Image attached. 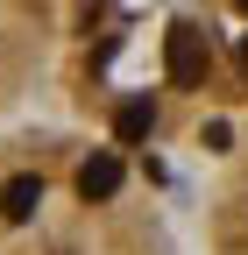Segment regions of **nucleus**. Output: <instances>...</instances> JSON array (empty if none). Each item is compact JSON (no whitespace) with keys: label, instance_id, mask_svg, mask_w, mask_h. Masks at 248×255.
<instances>
[{"label":"nucleus","instance_id":"nucleus-3","mask_svg":"<svg viewBox=\"0 0 248 255\" xmlns=\"http://www.w3.org/2000/svg\"><path fill=\"white\" fill-rule=\"evenodd\" d=\"M199 241L206 255H248V142L213 177V199L199 206Z\"/></svg>","mask_w":248,"mask_h":255},{"label":"nucleus","instance_id":"nucleus-1","mask_svg":"<svg viewBox=\"0 0 248 255\" xmlns=\"http://www.w3.org/2000/svg\"><path fill=\"white\" fill-rule=\"evenodd\" d=\"M0 255H184V241L128 149L0 121Z\"/></svg>","mask_w":248,"mask_h":255},{"label":"nucleus","instance_id":"nucleus-2","mask_svg":"<svg viewBox=\"0 0 248 255\" xmlns=\"http://www.w3.org/2000/svg\"><path fill=\"white\" fill-rule=\"evenodd\" d=\"M64 43V0H0V121H14Z\"/></svg>","mask_w":248,"mask_h":255}]
</instances>
